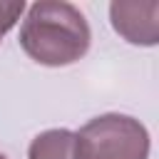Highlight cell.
I'll list each match as a JSON object with an SVG mask.
<instances>
[{"label":"cell","instance_id":"8992f818","mask_svg":"<svg viewBox=\"0 0 159 159\" xmlns=\"http://www.w3.org/2000/svg\"><path fill=\"white\" fill-rule=\"evenodd\" d=\"M0 159H7V157H5V154H0Z\"/></svg>","mask_w":159,"mask_h":159},{"label":"cell","instance_id":"5b68a950","mask_svg":"<svg viewBox=\"0 0 159 159\" xmlns=\"http://www.w3.org/2000/svg\"><path fill=\"white\" fill-rule=\"evenodd\" d=\"M22 12H25V2L22 0L20 2H5V0H0V42L15 27V22L20 20Z\"/></svg>","mask_w":159,"mask_h":159},{"label":"cell","instance_id":"6da1fadb","mask_svg":"<svg viewBox=\"0 0 159 159\" xmlns=\"http://www.w3.org/2000/svg\"><path fill=\"white\" fill-rule=\"evenodd\" d=\"M17 40L25 55L37 65L65 67L87 55L92 32L77 5L65 0H40L27 7Z\"/></svg>","mask_w":159,"mask_h":159},{"label":"cell","instance_id":"3957f363","mask_svg":"<svg viewBox=\"0 0 159 159\" xmlns=\"http://www.w3.org/2000/svg\"><path fill=\"white\" fill-rule=\"evenodd\" d=\"M109 20L119 37L129 45L154 47L159 42V2L139 0V2H112Z\"/></svg>","mask_w":159,"mask_h":159},{"label":"cell","instance_id":"7a4b0ae2","mask_svg":"<svg viewBox=\"0 0 159 159\" xmlns=\"http://www.w3.org/2000/svg\"><path fill=\"white\" fill-rule=\"evenodd\" d=\"M75 159H147L149 132L129 114H99L75 132Z\"/></svg>","mask_w":159,"mask_h":159},{"label":"cell","instance_id":"277c9868","mask_svg":"<svg viewBox=\"0 0 159 159\" xmlns=\"http://www.w3.org/2000/svg\"><path fill=\"white\" fill-rule=\"evenodd\" d=\"M72 142L75 132L70 129H45L30 142L27 159H75Z\"/></svg>","mask_w":159,"mask_h":159}]
</instances>
